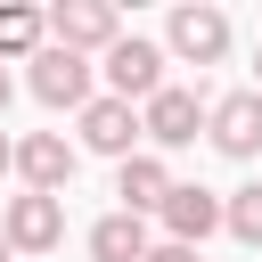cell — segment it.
<instances>
[{
  "instance_id": "obj_1",
  "label": "cell",
  "mask_w": 262,
  "mask_h": 262,
  "mask_svg": "<svg viewBox=\"0 0 262 262\" xmlns=\"http://www.w3.org/2000/svg\"><path fill=\"white\" fill-rule=\"evenodd\" d=\"M205 90H188V82H164L147 106H139V139H147V156H164V147H196L205 139Z\"/></svg>"
},
{
  "instance_id": "obj_2",
  "label": "cell",
  "mask_w": 262,
  "mask_h": 262,
  "mask_svg": "<svg viewBox=\"0 0 262 262\" xmlns=\"http://www.w3.org/2000/svg\"><path fill=\"white\" fill-rule=\"evenodd\" d=\"M229 16L213 8V0H180L172 16H164V57H180V66H221L229 57Z\"/></svg>"
},
{
  "instance_id": "obj_3",
  "label": "cell",
  "mask_w": 262,
  "mask_h": 262,
  "mask_svg": "<svg viewBox=\"0 0 262 262\" xmlns=\"http://www.w3.org/2000/svg\"><path fill=\"white\" fill-rule=\"evenodd\" d=\"M164 41H147V33H123L106 57H98V74H106V98H123V106H147L156 90H164Z\"/></svg>"
},
{
  "instance_id": "obj_4",
  "label": "cell",
  "mask_w": 262,
  "mask_h": 262,
  "mask_svg": "<svg viewBox=\"0 0 262 262\" xmlns=\"http://www.w3.org/2000/svg\"><path fill=\"white\" fill-rule=\"evenodd\" d=\"M49 41L74 57H106L123 41V8L115 0H49Z\"/></svg>"
},
{
  "instance_id": "obj_5",
  "label": "cell",
  "mask_w": 262,
  "mask_h": 262,
  "mask_svg": "<svg viewBox=\"0 0 262 262\" xmlns=\"http://www.w3.org/2000/svg\"><path fill=\"white\" fill-rule=\"evenodd\" d=\"M0 237H8V254H57L66 246V196H8L0 205Z\"/></svg>"
},
{
  "instance_id": "obj_6",
  "label": "cell",
  "mask_w": 262,
  "mask_h": 262,
  "mask_svg": "<svg viewBox=\"0 0 262 262\" xmlns=\"http://www.w3.org/2000/svg\"><path fill=\"white\" fill-rule=\"evenodd\" d=\"M74 164H82V147H74L66 131H25V139H16V180H25L33 196H66V188H74Z\"/></svg>"
},
{
  "instance_id": "obj_7",
  "label": "cell",
  "mask_w": 262,
  "mask_h": 262,
  "mask_svg": "<svg viewBox=\"0 0 262 262\" xmlns=\"http://www.w3.org/2000/svg\"><path fill=\"white\" fill-rule=\"evenodd\" d=\"M205 139H213L229 164H254V156H262V98H254V90H221V98L205 106Z\"/></svg>"
},
{
  "instance_id": "obj_8",
  "label": "cell",
  "mask_w": 262,
  "mask_h": 262,
  "mask_svg": "<svg viewBox=\"0 0 262 262\" xmlns=\"http://www.w3.org/2000/svg\"><path fill=\"white\" fill-rule=\"evenodd\" d=\"M25 90H33V98H41L49 115H57V106H74V115H82V106L98 98V90H90V57H74V49H57V41H49L41 57H33Z\"/></svg>"
},
{
  "instance_id": "obj_9",
  "label": "cell",
  "mask_w": 262,
  "mask_h": 262,
  "mask_svg": "<svg viewBox=\"0 0 262 262\" xmlns=\"http://www.w3.org/2000/svg\"><path fill=\"white\" fill-rule=\"evenodd\" d=\"M74 123H82V147H90V156H106V164H123V156H139V147H147V139H139V106H123V98H106V90H98Z\"/></svg>"
},
{
  "instance_id": "obj_10",
  "label": "cell",
  "mask_w": 262,
  "mask_h": 262,
  "mask_svg": "<svg viewBox=\"0 0 262 262\" xmlns=\"http://www.w3.org/2000/svg\"><path fill=\"white\" fill-rule=\"evenodd\" d=\"M156 221H164L172 246H205V237L221 229V196H213L205 180H172V196L156 205Z\"/></svg>"
},
{
  "instance_id": "obj_11",
  "label": "cell",
  "mask_w": 262,
  "mask_h": 262,
  "mask_svg": "<svg viewBox=\"0 0 262 262\" xmlns=\"http://www.w3.org/2000/svg\"><path fill=\"white\" fill-rule=\"evenodd\" d=\"M115 196H123V213H139V221H147V213L172 196V164H164V156H147V147H139V156H123V164H115Z\"/></svg>"
},
{
  "instance_id": "obj_12",
  "label": "cell",
  "mask_w": 262,
  "mask_h": 262,
  "mask_svg": "<svg viewBox=\"0 0 262 262\" xmlns=\"http://www.w3.org/2000/svg\"><path fill=\"white\" fill-rule=\"evenodd\" d=\"M82 246H90V262H147V246H156V237H147V221H139V213H123V205H115V213H98V221H90V237H82Z\"/></svg>"
},
{
  "instance_id": "obj_13",
  "label": "cell",
  "mask_w": 262,
  "mask_h": 262,
  "mask_svg": "<svg viewBox=\"0 0 262 262\" xmlns=\"http://www.w3.org/2000/svg\"><path fill=\"white\" fill-rule=\"evenodd\" d=\"M41 49H49V8L0 0V66H33Z\"/></svg>"
},
{
  "instance_id": "obj_14",
  "label": "cell",
  "mask_w": 262,
  "mask_h": 262,
  "mask_svg": "<svg viewBox=\"0 0 262 262\" xmlns=\"http://www.w3.org/2000/svg\"><path fill=\"white\" fill-rule=\"evenodd\" d=\"M221 229H229L237 246H262V180H246V188L221 196Z\"/></svg>"
},
{
  "instance_id": "obj_15",
  "label": "cell",
  "mask_w": 262,
  "mask_h": 262,
  "mask_svg": "<svg viewBox=\"0 0 262 262\" xmlns=\"http://www.w3.org/2000/svg\"><path fill=\"white\" fill-rule=\"evenodd\" d=\"M147 262H205V254H196V246H172V237H156V246H147Z\"/></svg>"
},
{
  "instance_id": "obj_16",
  "label": "cell",
  "mask_w": 262,
  "mask_h": 262,
  "mask_svg": "<svg viewBox=\"0 0 262 262\" xmlns=\"http://www.w3.org/2000/svg\"><path fill=\"white\" fill-rule=\"evenodd\" d=\"M8 172H16V139L0 131V180H8Z\"/></svg>"
},
{
  "instance_id": "obj_17",
  "label": "cell",
  "mask_w": 262,
  "mask_h": 262,
  "mask_svg": "<svg viewBox=\"0 0 262 262\" xmlns=\"http://www.w3.org/2000/svg\"><path fill=\"white\" fill-rule=\"evenodd\" d=\"M254 98H262V49H254Z\"/></svg>"
},
{
  "instance_id": "obj_18",
  "label": "cell",
  "mask_w": 262,
  "mask_h": 262,
  "mask_svg": "<svg viewBox=\"0 0 262 262\" xmlns=\"http://www.w3.org/2000/svg\"><path fill=\"white\" fill-rule=\"evenodd\" d=\"M0 115H8V66H0Z\"/></svg>"
},
{
  "instance_id": "obj_19",
  "label": "cell",
  "mask_w": 262,
  "mask_h": 262,
  "mask_svg": "<svg viewBox=\"0 0 262 262\" xmlns=\"http://www.w3.org/2000/svg\"><path fill=\"white\" fill-rule=\"evenodd\" d=\"M0 262H16V254H8V237H0Z\"/></svg>"
}]
</instances>
